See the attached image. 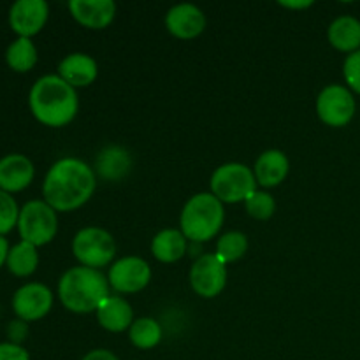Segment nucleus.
Returning a JSON list of instances; mask_svg holds the SVG:
<instances>
[{
	"mask_svg": "<svg viewBox=\"0 0 360 360\" xmlns=\"http://www.w3.org/2000/svg\"><path fill=\"white\" fill-rule=\"evenodd\" d=\"M97 174L86 162L74 157L56 160L42 181V197L56 213L79 210L91 199Z\"/></svg>",
	"mask_w": 360,
	"mask_h": 360,
	"instance_id": "f257e3e1",
	"label": "nucleus"
},
{
	"mask_svg": "<svg viewBox=\"0 0 360 360\" xmlns=\"http://www.w3.org/2000/svg\"><path fill=\"white\" fill-rule=\"evenodd\" d=\"M28 108L39 123L60 129L76 118L79 98L76 88L65 83L58 74H46L32 84Z\"/></svg>",
	"mask_w": 360,
	"mask_h": 360,
	"instance_id": "f03ea898",
	"label": "nucleus"
},
{
	"mask_svg": "<svg viewBox=\"0 0 360 360\" xmlns=\"http://www.w3.org/2000/svg\"><path fill=\"white\" fill-rule=\"evenodd\" d=\"M109 281L98 269L77 266L70 267L58 281V299L63 308L77 315L97 311L109 297Z\"/></svg>",
	"mask_w": 360,
	"mask_h": 360,
	"instance_id": "7ed1b4c3",
	"label": "nucleus"
},
{
	"mask_svg": "<svg viewBox=\"0 0 360 360\" xmlns=\"http://www.w3.org/2000/svg\"><path fill=\"white\" fill-rule=\"evenodd\" d=\"M225 221L224 204L211 192L195 193L186 200L179 217V231L190 243H206L220 232Z\"/></svg>",
	"mask_w": 360,
	"mask_h": 360,
	"instance_id": "20e7f679",
	"label": "nucleus"
},
{
	"mask_svg": "<svg viewBox=\"0 0 360 360\" xmlns=\"http://www.w3.org/2000/svg\"><path fill=\"white\" fill-rule=\"evenodd\" d=\"M16 229L21 241L32 243L39 248L55 239L58 232V217L44 199L28 200L21 206Z\"/></svg>",
	"mask_w": 360,
	"mask_h": 360,
	"instance_id": "39448f33",
	"label": "nucleus"
},
{
	"mask_svg": "<svg viewBox=\"0 0 360 360\" xmlns=\"http://www.w3.org/2000/svg\"><path fill=\"white\" fill-rule=\"evenodd\" d=\"M211 193L221 204L245 202L257 190V179L252 169L239 162H229L214 169L211 174Z\"/></svg>",
	"mask_w": 360,
	"mask_h": 360,
	"instance_id": "423d86ee",
	"label": "nucleus"
},
{
	"mask_svg": "<svg viewBox=\"0 0 360 360\" xmlns=\"http://www.w3.org/2000/svg\"><path fill=\"white\" fill-rule=\"evenodd\" d=\"M72 253L81 266L101 269L115 259V238L102 227H84L74 236Z\"/></svg>",
	"mask_w": 360,
	"mask_h": 360,
	"instance_id": "0eeeda50",
	"label": "nucleus"
},
{
	"mask_svg": "<svg viewBox=\"0 0 360 360\" xmlns=\"http://www.w3.org/2000/svg\"><path fill=\"white\" fill-rule=\"evenodd\" d=\"M355 111L354 94L343 84H329L316 97V115L329 127H347L354 120Z\"/></svg>",
	"mask_w": 360,
	"mask_h": 360,
	"instance_id": "6e6552de",
	"label": "nucleus"
},
{
	"mask_svg": "<svg viewBox=\"0 0 360 360\" xmlns=\"http://www.w3.org/2000/svg\"><path fill=\"white\" fill-rule=\"evenodd\" d=\"M227 285V266L214 253H204L190 269V287L197 295L213 299Z\"/></svg>",
	"mask_w": 360,
	"mask_h": 360,
	"instance_id": "1a4fd4ad",
	"label": "nucleus"
},
{
	"mask_svg": "<svg viewBox=\"0 0 360 360\" xmlns=\"http://www.w3.org/2000/svg\"><path fill=\"white\" fill-rule=\"evenodd\" d=\"M13 311L23 322H37L44 319L53 308V292L39 281L21 285L13 294Z\"/></svg>",
	"mask_w": 360,
	"mask_h": 360,
	"instance_id": "9d476101",
	"label": "nucleus"
},
{
	"mask_svg": "<svg viewBox=\"0 0 360 360\" xmlns=\"http://www.w3.org/2000/svg\"><path fill=\"white\" fill-rule=\"evenodd\" d=\"M108 281L109 287L120 294H136L151 281V267L139 257H123L111 266Z\"/></svg>",
	"mask_w": 360,
	"mask_h": 360,
	"instance_id": "9b49d317",
	"label": "nucleus"
},
{
	"mask_svg": "<svg viewBox=\"0 0 360 360\" xmlns=\"http://www.w3.org/2000/svg\"><path fill=\"white\" fill-rule=\"evenodd\" d=\"M9 27L16 37L32 39L44 28L49 18L46 0H16L9 7Z\"/></svg>",
	"mask_w": 360,
	"mask_h": 360,
	"instance_id": "f8f14e48",
	"label": "nucleus"
},
{
	"mask_svg": "<svg viewBox=\"0 0 360 360\" xmlns=\"http://www.w3.org/2000/svg\"><path fill=\"white\" fill-rule=\"evenodd\" d=\"M35 176L34 162L23 153H7L0 158V190L7 193L23 192Z\"/></svg>",
	"mask_w": 360,
	"mask_h": 360,
	"instance_id": "ddd939ff",
	"label": "nucleus"
},
{
	"mask_svg": "<svg viewBox=\"0 0 360 360\" xmlns=\"http://www.w3.org/2000/svg\"><path fill=\"white\" fill-rule=\"evenodd\" d=\"M165 27L174 37L188 41L199 37L206 28V14L193 4H178L169 9Z\"/></svg>",
	"mask_w": 360,
	"mask_h": 360,
	"instance_id": "4468645a",
	"label": "nucleus"
},
{
	"mask_svg": "<svg viewBox=\"0 0 360 360\" xmlns=\"http://www.w3.org/2000/svg\"><path fill=\"white\" fill-rule=\"evenodd\" d=\"M69 11L74 20L90 30H104L116 16L112 0H70Z\"/></svg>",
	"mask_w": 360,
	"mask_h": 360,
	"instance_id": "2eb2a0df",
	"label": "nucleus"
},
{
	"mask_svg": "<svg viewBox=\"0 0 360 360\" xmlns=\"http://www.w3.org/2000/svg\"><path fill=\"white\" fill-rule=\"evenodd\" d=\"M58 76L72 88L90 86L98 76V65L86 53H70L58 63Z\"/></svg>",
	"mask_w": 360,
	"mask_h": 360,
	"instance_id": "dca6fc26",
	"label": "nucleus"
},
{
	"mask_svg": "<svg viewBox=\"0 0 360 360\" xmlns=\"http://www.w3.org/2000/svg\"><path fill=\"white\" fill-rule=\"evenodd\" d=\"M290 171V162L287 155L280 150H267L257 158L253 174H255L257 185L262 188H273L285 181Z\"/></svg>",
	"mask_w": 360,
	"mask_h": 360,
	"instance_id": "f3484780",
	"label": "nucleus"
},
{
	"mask_svg": "<svg viewBox=\"0 0 360 360\" xmlns=\"http://www.w3.org/2000/svg\"><path fill=\"white\" fill-rule=\"evenodd\" d=\"M95 313L101 327L109 333H123L134 323L132 306L120 295H109Z\"/></svg>",
	"mask_w": 360,
	"mask_h": 360,
	"instance_id": "a211bd4d",
	"label": "nucleus"
},
{
	"mask_svg": "<svg viewBox=\"0 0 360 360\" xmlns=\"http://www.w3.org/2000/svg\"><path fill=\"white\" fill-rule=\"evenodd\" d=\"M132 169V158L129 151L120 146H108L95 158V174L105 181H120Z\"/></svg>",
	"mask_w": 360,
	"mask_h": 360,
	"instance_id": "6ab92c4d",
	"label": "nucleus"
},
{
	"mask_svg": "<svg viewBox=\"0 0 360 360\" xmlns=\"http://www.w3.org/2000/svg\"><path fill=\"white\" fill-rule=\"evenodd\" d=\"M188 250V239L179 229L160 231L151 241V253L158 262L174 264L185 257Z\"/></svg>",
	"mask_w": 360,
	"mask_h": 360,
	"instance_id": "aec40b11",
	"label": "nucleus"
},
{
	"mask_svg": "<svg viewBox=\"0 0 360 360\" xmlns=\"http://www.w3.org/2000/svg\"><path fill=\"white\" fill-rule=\"evenodd\" d=\"M327 37L338 51L352 53L360 49V21L354 16H340L329 25Z\"/></svg>",
	"mask_w": 360,
	"mask_h": 360,
	"instance_id": "412c9836",
	"label": "nucleus"
},
{
	"mask_svg": "<svg viewBox=\"0 0 360 360\" xmlns=\"http://www.w3.org/2000/svg\"><path fill=\"white\" fill-rule=\"evenodd\" d=\"M6 267L9 269L11 274L18 278L32 276L39 267L37 246L27 241H20L13 245L9 250Z\"/></svg>",
	"mask_w": 360,
	"mask_h": 360,
	"instance_id": "4be33fe9",
	"label": "nucleus"
},
{
	"mask_svg": "<svg viewBox=\"0 0 360 360\" xmlns=\"http://www.w3.org/2000/svg\"><path fill=\"white\" fill-rule=\"evenodd\" d=\"M39 60L34 41L27 37H16L6 49V63L14 72H28Z\"/></svg>",
	"mask_w": 360,
	"mask_h": 360,
	"instance_id": "5701e85b",
	"label": "nucleus"
},
{
	"mask_svg": "<svg viewBox=\"0 0 360 360\" xmlns=\"http://www.w3.org/2000/svg\"><path fill=\"white\" fill-rule=\"evenodd\" d=\"M129 338L136 348L151 350L162 341V327L155 319L143 316V319L134 320L129 329Z\"/></svg>",
	"mask_w": 360,
	"mask_h": 360,
	"instance_id": "b1692460",
	"label": "nucleus"
},
{
	"mask_svg": "<svg viewBox=\"0 0 360 360\" xmlns=\"http://www.w3.org/2000/svg\"><path fill=\"white\" fill-rule=\"evenodd\" d=\"M248 238L246 234L238 231H231V232H225L224 236H220L217 243V252L214 255L221 260V262L227 266V264L236 262V260L243 259L245 253L248 252Z\"/></svg>",
	"mask_w": 360,
	"mask_h": 360,
	"instance_id": "393cba45",
	"label": "nucleus"
},
{
	"mask_svg": "<svg viewBox=\"0 0 360 360\" xmlns=\"http://www.w3.org/2000/svg\"><path fill=\"white\" fill-rule=\"evenodd\" d=\"M245 206L250 217L255 218V220H269L276 211V200L269 192L257 188L245 200Z\"/></svg>",
	"mask_w": 360,
	"mask_h": 360,
	"instance_id": "a878e982",
	"label": "nucleus"
},
{
	"mask_svg": "<svg viewBox=\"0 0 360 360\" xmlns=\"http://www.w3.org/2000/svg\"><path fill=\"white\" fill-rule=\"evenodd\" d=\"M20 210L13 193H7L0 190V236L9 234L13 229L18 227V218Z\"/></svg>",
	"mask_w": 360,
	"mask_h": 360,
	"instance_id": "bb28decb",
	"label": "nucleus"
},
{
	"mask_svg": "<svg viewBox=\"0 0 360 360\" xmlns=\"http://www.w3.org/2000/svg\"><path fill=\"white\" fill-rule=\"evenodd\" d=\"M343 76L348 88L360 95V49L347 56L343 63Z\"/></svg>",
	"mask_w": 360,
	"mask_h": 360,
	"instance_id": "cd10ccee",
	"label": "nucleus"
},
{
	"mask_svg": "<svg viewBox=\"0 0 360 360\" xmlns=\"http://www.w3.org/2000/svg\"><path fill=\"white\" fill-rule=\"evenodd\" d=\"M0 360H32L30 354L23 345L2 341L0 343Z\"/></svg>",
	"mask_w": 360,
	"mask_h": 360,
	"instance_id": "c85d7f7f",
	"label": "nucleus"
},
{
	"mask_svg": "<svg viewBox=\"0 0 360 360\" xmlns=\"http://www.w3.org/2000/svg\"><path fill=\"white\" fill-rule=\"evenodd\" d=\"M28 336V323L23 322V320L16 319L13 322H9L7 326V338H9L11 343L21 345Z\"/></svg>",
	"mask_w": 360,
	"mask_h": 360,
	"instance_id": "c756f323",
	"label": "nucleus"
},
{
	"mask_svg": "<svg viewBox=\"0 0 360 360\" xmlns=\"http://www.w3.org/2000/svg\"><path fill=\"white\" fill-rule=\"evenodd\" d=\"M81 360H120L112 352L105 350V348H97V350H90Z\"/></svg>",
	"mask_w": 360,
	"mask_h": 360,
	"instance_id": "7c9ffc66",
	"label": "nucleus"
},
{
	"mask_svg": "<svg viewBox=\"0 0 360 360\" xmlns=\"http://www.w3.org/2000/svg\"><path fill=\"white\" fill-rule=\"evenodd\" d=\"M11 245L6 239V236H0V269L7 264V257H9Z\"/></svg>",
	"mask_w": 360,
	"mask_h": 360,
	"instance_id": "2f4dec72",
	"label": "nucleus"
},
{
	"mask_svg": "<svg viewBox=\"0 0 360 360\" xmlns=\"http://www.w3.org/2000/svg\"><path fill=\"white\" fill-rule=\"evenodd\" d=\"M280 4L281 7H287V9H306V7H311L313 4V0H302V2H283V0H281V2H278Z\"/></svg>",
	"mask_w": 360,
	"mask_h": 360,
	"instance_id": "473e14b6",
	"label": "nucleus"
}]
</instances>
